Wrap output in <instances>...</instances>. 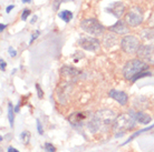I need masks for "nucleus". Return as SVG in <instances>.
I'll use <instances>...</instances> for the list:
<instances>
[{"label":"nucleus","instance_id":"obj_1","mask_svg":"<svg viewBox=\"0 0 154 152\" xmlns=\"http://www.w3.org/2000/svg\"><path fill=\"white\" fill-rule=\"evenodd\" d=\"M115 119L116 115L114 111L103 109V110L97 111L96 113L93 115L87 123V127L92 133L104 131V130L108 129L111 126H113Z\"/></svg>","mask_w":154,"mask_h":152},{"label":"nucleus","instance_id":"obj_2","mask_svg":"<svg viewBox=\"0 0 154 152\" xmlns=\"http://www.w3.org/2000/svg\"><path fill=\"white\" fill-rule=\"evenodd\" d=\"M147 70H149V65L146 62H144L141 59H132V60L127 61L124 66L123 76L126 80L135 82L137 76Z\"/></svg>","mask_w":154,"mask_h":152},{"label":"nucleus","instance_id":"obj_3","mask_svg":"<svg viewBox=\"0 0 154 152\" xmlns=\"http://www.w3.org/2000/svg\"><path fill=\"white\" fill-rule=\"evenodd\" d=\"M136 127V121L131 114H121L116 117L115 121L113 123V131L115 137H119L125 134V132L131 131Z\"/></svg>","mask_w":154,"mask_h":152},{"label":"nucleus","instance_id":"obj_4","mask_svg":"<svg viewBox=\"0 0 154 152\" xmlns=\"http://www.w3.org/2000/svg\"><path fill=\"white\" fill-rule=\"evenodd\" d=\"M81 28L82 30H84L85 32L89 34L91 36H95V37L102 36L105 30V28L102 26V23L95 18L83 19L81 21Z\"/></svg>","mask_w":154,"mask_h":152},{"label":"nucleus","instance_id":"obj_5","mask_svg":"<svg viewBox=\"0 0 154 152\" xmlns=\"http://www.w3.org/2000/svg\"><path fill=\"white\" fill-rule=\"evenodd\" d=\"M140 47V40L134 34H126L122 40H121V48L124 52L127 54H135L137 53Z\"/></svg>","mask_w":154,"mask_h":152},{"label":"nucleus","instance_id":"obj_6","mask_svg":"<svg viewBox=\"0 0 154 152\" xmlns=\"http://www.w3.org/2000/svg\"><path fill=\"white\" fill-rule=\"evenodd\" d=\"M125 22L130 27H137L143 22V11L140 7H132L125 13Z\"/></svg>","mask_w":154,"mask_h":152},{"label":"nucleus","instance_id":"obj_7","mask_svg":"<svg viewBox=\"0 0 154 152\" xmlns=\"http://www.w3.org/2000/svg\"><path fill=\"white\" fill-rule=\"evenodd\" d=\"M139 59L146 62L147 65H154V46L152 45H143L137 51Z\"/></svg>","mask_w":154,"mask_h":152},{"label":"nucleus","instance_id":"obj_8","mask_svg":"<svg viewBox=\"0 0 154 152\" xmlns=\"http://www.w3.org/2000/svg\"><path fill=\"white\" fill-rule=\"evenodd\" d=\"M78 45L87 51H97L100 48V41L95 37H82L78 40Z\"/></svg>","mask_w":154,"mask_h":152},{"label":"nucleus","instance_id":"obj_9","mask_svg":"<svg viewBox=\"0 0 154 152\" xmlns=\"http://www.w3.org/2000/svg\"><path fill=\"white\" fill-rule=\"evenodd\" d=\"M125 10H126V7H125V4L123 2H121V1H116V2H113L106 8V11L108 13H112L115 18L119 19V18H122L123 15L125 13Z\"/></svg>","mask_w":154,"mask_h":152},{"label":"nucleus","instance_id":"obj_10","mask_svg":"<svg viewBox=\"0 0 154 152\" xmlns=\"http://www.w3.org/2000/svg\"><path fill=\"white\" fill-rule=\"evenodd\" d=\"M108 30L115 34H119V36H126L130 32V28L126 22H124L122 20H119L115 25H113L108 28Z\"/></svg>","mask_w":154,"mask_h":152},{"label":"nucleus","instance_id":"obj_11","mask_svg":"<svg viewBox=\"0 0 154 152\" xmlns=\"http://www.w3.org/2000/svg\"><path fill=\"white\" fill-rule=\"evenodd\" d=\"M108 95L114 99L115 101L122 104V106H125L127 103V100H128V97L124 91H119V90H115V89H112L111 91L108 92Z\"/></svg>","mask_w":154,"mask_h":152},{"label":"nucleus","instance_id":"obj_12","mask_svg":"<svg viewBox=\"0 0 154 152\" xmlns=\"http://www.w3.org/2000/svg\"><path fill=\"white\" fill-rule=\"evenodd\" d=\"M130 114L135 119V121L142 124H149L152 121V117L142 111H130Z\"/></svg>","mask_w":154,"mask_h":152},{"label":"nucleus","instance_id":"obj_13","mask_svg":"<svg viewBox=\"0 0 154 152\" xmlns=\"http://www.w3.org/2000/svg\"><path fill=\"white\" fill-rule=\"evenodd\" d=\"M85 119H87V115H85V113H82V112H77V113H73L69 117V122L73 124V126H82L83 122H84Z\"/></svg>","mask_w":154,"mask_h":152},{"label":"nucleus","instance_id":"obj_14","mask_svg":"<svg viewBox=\"0 0 154 152\" xmlns=\"http://www.w3.org/2000/svg\"><path fill=\"white\" fill-rule=\"evenodd\" d=\"M62 75L64 77H72V78H75L76 76L79 75V71H78L77 69L73 68V67L66 66V67H63L62 68Z\"/></svg>","mask_w":154,"mask_h":152},{"label":"nucleus","instance_id":"obj_15","mask_svg":"<svg viewBox=\"0 0 154 152\" xmlns=\"http://www.w3.org/2000/svg\"><path fill=\"white\" fill-rule=\"evenodd\" d=\"M116 42H117V37L115 34H106L104 37V45L107 48L116 45Z\"/></svg>","mask_w":154,"mask_h":152},{"label":"nucleus","instance_id":"obj_16","mask_svg":"<svg viewBox=\"0 0 154 152\" xmlns=\"http://www.w3.org/2000/svg\"><path fill=\"white\" fill-rule=\"evenodd\" d=\"M153 128H154V124H151V126L146 127V128H144V129H141V130H139V131H136V132L133 133V134H132L131 137L128 138V139H127V140L125 141V142H124V143H123L122 145H127V143H128V142H131V141L133 140V139H135L136 137H139L140 134H142L143 132H146V131H149V130H151V129H153Z\"/></svg>","mask_w":154,"mask_h":152},{"label":"nucleus","instance_id":"obj_17","mask_svg":"<svg viewBox=\"0 0 154 152\" xmlns=\"http://www.w3.org/2000/svg\"><path fill=\"white\" fill-rule=\"evenodd\" d=\"M59 18L65 21V22H69L70 20L73 19V12L69 11V10H64V11L59 12Z\"/></svg>","mask_w":154,"mask_h":152},{"label":"nucleus","instance_id":"obj_18","mask_svg":"<svg viewBox=\"0 0 154 152\" xmlns=\"http://www.w3.org/2000/svg\"><path fill=\"white\" fill-rule=\"evenodd\" d=\"M15 109L10 102L8 103V120H9V123H10V127L12 128L14 126V122H15Z\"/></svg>","mask_w":154,"mask_h":152},{"label":"nucleus","instance_id":"obj_19","mask_svg":"<svg viewBox=\"0 0 154 152\" xmlns=\"http://www.w3.org/2000/svg\"><path fill=\"white\" fill-rule=\"evenodd\" d=\"M20 139H21V141H23L25 145H28L29 141H30V133L28 132V131H23L20 134Z\"/></svg>","mask_w":154,"mask_h":152},{"label":"nucleus","instance_id":"obj_20","mask_svg":"<svg viewBox=\"0 0 154 152\" xmlns=\"http://www.w3.org/2000/svg\"><path fill=\"white\" fill-rule=\"evenodd\" d=\"M45 150H46V152H55L56 151V148L51 143H46L45 145Z\"/></svg>","mask_w":154,"mask_h":152},{"label":"nucleus","instance_id":"obj_21","mask_svg":"<svg viewBox=\"0 0 154 152\" xmlns=\"http://www.w3.org/2000/svg\"><path fill=\"white\" fill-rule=\"evenodd\" d=\"M29 15H30V10H29V9H25L23 11V13H21V19H23V21H26Z\"/></svg>","mask_w":154,"mask_h":152},{"label":"nucleus","instance_id":"obj_22","mask_svg":"<svg viewBox=\"0 0 154 152\" xmlns=\"http://www.w3.org/2000/svg\"><path fill=\"white\" fill-rule=\"evenodd\" d=\"M36 89H37V95H38L39 99H42V98H44V92H42L40 86H39V84H36Z\"/></svg>","mask_w":154,"mask_h":152},{"label":"nucleus","instance_id":"obj_23","mask_svg":"<svg viewBox=\"0 0 154 152\" xmlns=\"http://www.w3.org/2000/svg\"><path fill=\"white\" fill-rule=\"evenodd\" d=\"M39 34H40V32H39V30H36V31H35V34H32V37H31L30 41H29V43H32V42L35 41L36 39H37V38H38V37H39Z\"/></svg>","mask_w":154,"mask_h":152},{"label":"nucleus","instance_id":"obj_24","mask_svg":"<svg viewBox=\"0 0 154 152\" xmlns=\"http://www.w3.org/2000/svg\"><path fill=\"white\" fill-rule=\"evenodd\" d=\"M8 52H9V56H10V57H16V56H17V51H16L12 47H9V48H8Z\"/></svg>","mask_w":154,"mask_h":152},{"label":"nucleus","instance_id":"obj_25","mask_svg":"<svg viewBox=\"0 0 154 152\" xmlns=\"http://www.w3.org/2000/svg\"><path fill=\"white\" fill-rule=\"evenodd\" d=\"M37 131H38L39 134H44V130H42V123L39 122V120H37Z\"/></svg>","mask_w":154,"mask_h":152},{"label":"nucleus","instance_id":"obj_26","mask_svg":"<svg viewBox=\"0 0 154 152\" xmlns=\"http://www.w3.org/2000/svg\"><path fill=\"white\" fill-rule=\"evenodd\" d=\"M6 66H7V63L4 61V59H1V60H0V70H1V71H5Z\"/></svg>","mask_w":154,"mask_h":152},{"label":"nucleus","instance_id":"obj_27","mask_svg":"<svg viewBox=\"0 0 154 152\" xmlns=\"http://www.w3.org/2000/svg\"><path fill=\"white\" fill-rule=\"evenodd\" d=\"M14 8H15V6H14V4H12V6H11V4H10V6H8L7 9H6V12H7V13H9V12H10L12 9H14Z\"/></svg>","mask_w":154,"mask_h":152},{"label":"nucleus","instance_id":"obj_28","mask_svg":"<svg viewBox=\"0 0 154 152\" xmlns=\"http://www.w3.org/2000/svg\"><path fill=\"white\" fill-rule=\"evenodd\" d=\"M8 152H19L17 149H15V148H12V147H9L8 148Z\"/></svg>","mask_w":154,"mask_h":152},{"label":"nucleus","instance_id":"obj_29","mask_svg":"<svg viewBox=\"0 0 154 152\" xmlns=\"http://www.w3.org/2000/svg\"><path fill=\"white\" fill-rule=\"evenodd\" d=\"M6 27H7V25H4V23H1V25H0V31L2 32V31L6 29Z\"/></svg>","mask_w":154,"mask_h":152},{"label":"nucleus","instance_id":"obj_30","mask_svg":"<svg viewBox=\"0 0 154 152\" xmlns=\"http://www.w3.org/2000/svg\"><path fill=\"white\" fill-rule=\"evenodd\" d=\"M37 18H38V17H37V16H34V17H32V20H31V23L36 22V20H37Z\"/></svg>","mask_w":154,"mask_h":152},{"label":"nucleus","instance_id":"obj_31","mask_svg":"<svg viewBox=\"0 0 154 152\" xmlns=\"http://www.w3.org/2000/svg\"><path fill=\"white\" fill-rule=\"evenodd\" d=\"M23 1V4H30L32 0H21Z\"/></svg>","mask_w":154,"mask_h":152},{"label":"nucleus","instance_id":"obj_32","mask_svg":"<svg viewBox=\"0 0 154 152\" xmlns=\"http://www.w3.org/2000/svg\"><path fill=\"white\" fill-rule=\"evenodd\" d=\"M15 112H19V104L15 108Z\"/></svg>","mask_w":154,"mask_h":152}]
</instances>
